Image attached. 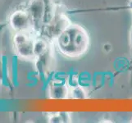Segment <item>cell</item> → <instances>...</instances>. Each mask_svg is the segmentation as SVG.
Masks as SVG:
<instances>
[{"instance_id": "cell-2", "label": "cell", "mask_w": 132, "mask_h": 123, "mask_svg": "<svg viewBox=\"0 0 132 123\" xmlns=\"http://www.w3.org/2000/svg\"><path fill=\"white\" fill-rule=\"evenodd\" d=\"M17 53L21 57L30 58L35 56V39L31 30L17 32L13 38Z\"/></svg>"}, {"instance_id": "cell-1", "label": "cell", "mask_w": 132, "mask_h": 123, "mask_svg": "<svg viewBox=\"0 0 132 123\" xmlns=\"http://www.w3.org/2000/svg\"><path fill=\"white\" fill-rule=\"evenodd\" d=\"M57 44L63 55L76 58L86 52L89 46V36L86 30L78 25L67 26L57 35Z\"/></svg>"}, {"instance_id": "cell-3", "label": "cell", "mask_w": 132, "mask_h": 123, "mask_svg": "<svg viewBox=\"0 0 132 123\" xmlns=\"http://www.w3.org/2000/svg\"><path fill=\"white\" fill-rule=\"evenodd\" d=\"M10 24L13 30L17 32L32 30L33 22L28 11L17 10L10 17Z\"/></svg>"}, {"instance_id": "cell-4", "label": "cell", "mask_w": 132, "mask_h": 123, "mask_svg": "<svg viewBox=\"0 0 132 123\" xmlns=\"http://www.w3.org/2000/svg\"><path fill=\"white\" fill-rule=\"evenodd\" d=\"M5 26H6V24H3V23H1V22H0V32H2V30Z\"/></svg>"}]
</instances>
